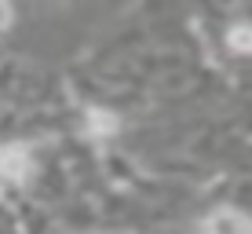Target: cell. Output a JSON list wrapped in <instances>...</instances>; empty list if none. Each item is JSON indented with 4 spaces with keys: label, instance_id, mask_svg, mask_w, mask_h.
Instances as JSON below:
<instances>
[{
    "label": "cell",
    "instance_id": "cell-4",
    "mask_svg": "<svg viewBox=\"0 0 252 234\" xmlns=\"http://www.w3.org/2000/svg\"><path fill=\"white\" fill-rule=\"evenodd\" d=\"M230 48L234 51H252V26H238L230 33Z\"/></svg>",
    "mask_w": 252,
    "mask_h": 234
},
{
    "label": "cell",
    "instance_id": "cell-2",
    "mask_svg": "<svg viewBox=\"0 0 252 234\" xmlns=\"http://www.w3.org/2000/svg\"><path fill=\"white\" fill-rule=\"evenodd\" d=\"M205 234H252V223L234 209H220L205 220Z\"/></svg>",
    "mask_w": 252,
    "mask_h": 234
},
{
    "label": "cell",
    "instance_id": "cell-3",
    "mask_svg": "<svg viewBox=\"0 0 252 234\" xmlns=\"http://www.w3.org/2000/svg\"><path fill=\"white\" fill-rule=\"evenodd\" d=\"M88 128L95 135H110L117 128V121H114V114H106V110H92L88 114Z\"/></svg>",
    "mask_w": 252,
    "mask_h": 234
},
{
    "label": "cell",
    "instance_id": "cell-1",
    "mask_svg": "<svg viewBox=\"0 0 252 234\" xmlns=\"http://www.w3.org/2000/svg\"><path fill=\"white\" fill-rule=\"evenodd\" d=\"M30 168H33V158H30L26 146H4V150H0V176L4 179L22 183V179L30 176Z\"/></svg>",
    "mask_w": 252,
    "mask_h": 234
}]
</instances>
